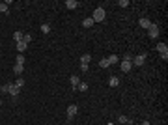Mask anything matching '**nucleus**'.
Segmentation results:
<instances>
[{"instance_id":"obj_10","label":"nucleus","mask_w":168,"mask_h":125,"mask_svg":"<svg viewBox=\"0 0 168 125\" xmlns=\"http://www.w3.org/2000/svg\"><path fill=\"white\" fill-rule=\"evenodd\" d=\"M90 60H92V56H90V54H82V56H80V65H88Z\"/></svg>"},{"instance_id":"obj_15","label":"nucleus","mask_w":168,"mask_h":125,"mask_svg":"<svg viewBox=\"0 0 168 125\" xmlns=\"http://www.w3.org/2000/svg\"><path fill=\"white\" fill-rule=\"evenodd\" d=\"M26 47H28V45L24 43V41H19V43H17V50H21V54L26 50Z\"/></svg>"},{"instance_id":"obj_24","label":"nucleus","mask_w":168,"mask_h":125,"mask_svg":"<svg viewBox=\"0 0 168 125\" xmlns=\"http://www.w3.org/2000/svg\"><path fill=\"white\" fill-rule=\"evenodd\" d=\"M13 73H15V75H21V73H22V65H19V63H17V65L13 67Z\"/></svg>"},{"instance_id":"obj_27","label":"nucleus","mask_w":168,"mask_h":125,"mask_svg":"<svg viewBox=\"0 0 168 125\" xmlns=\"http://www.w3.org/2000/svg\"><path fill=\"white\" fill-rule=\"evenodd\" d=\"M129 6V0H119V8H127Z\"/></svg>"},{"instance_id":"obj_4","label":"nucleus","mask_w":168,"mask_h":125,"mask_svg":"<svg viewBox=\"0 0 168 125\" xmlns=\"http://www.w3.org/2000/svg\"><path fill=\"white\" fill-rule=\"evenodd\" d=\"M77 112H79V107L77 105H69L67 107V120H73L77 116Z\"/></svg>"},{"instance_id":"obj_5","label":"nucleus","mask_w":168,"mask_h":125,"mask_svg":"<svg viewBox=\"0 0 168 125\" xmlns=\"http://www.w3.org/2000/svg\"><path fill=\"white\" fill-rule=\"evenodd\" d=\"M148 32H150V37H151V39H155V37H159V26H157L155 22H151V26L148 28Z\"/></svg>"},{"instance_id":"obj_17","label":"nucleus","mask_w":168,"mask_h":125,"mask_svg":"<svg viewBox=\"0 0 168 125\" xmlns=\"http://www.w3.org/2000/svg\"><path fill=\"white\" fill-rule=\"evenodd\" d=\"M99 67H103V69H106V67H110V63H108V58H103L101 62H99Z\"/></svg>"},{"instance_id":"obj_3","label":"nucleus","mask_w":168,"mask_h":125,"mask_svg":"<svg viewBox=\"0 0 168 125\" xmlns=\"http://www.w3.org/2000/svg\"><path fill=\"white\" fill-rule=\"evenodd\" d=\"M146 56H148V52H140L138 56H135L133 58V65H144V62H146Z\"/></svg>"},{"instance_id":"obj_25","label":"nucleus","mask_w":168,"mask_h":125,"mask_svg":"<svg viewBox=\"0 0 168 125\" xmlns=\"http://www.w3.org/2000/svg\"><path fill=\"white\" fill-rule=\"evenodd\" d=\"M118 120H119V123H131V120H129L127 116H119Z\"/></svg>"},{"instance_id":"obj_9","label":"nucleus","mask_w":168,"mask_h":125,"mask_svg":"<svg viewBox=\"0 0 168 125\" xmlns=\"http://www.w3.org/2000/svg\"><path fill=\"white\" fill-rule=\"evenodd\" d=\"M69 82H71V88H73V90H77V86L80 84V79H79L77 75H73V77L69 79Z\"/></svg>"},{"instance_id":"obj_19","label":"nucleus","mask_w":168,"mask_h":125,"mask_svg":"<svg viewBox=\"0 0 168 125\" xmlns=\"http://www.w3.org/2000/svg\"><path fill=\"white\" fill-rule=\"evenodd\" d=\"M41 32H43V34H49V32H51V24H47V22L41 24Z\"/></svg>"},{"instance_id":"obj_23","label":"nucleus","mask_w":168,"mask_h":125,"mask_svg":"<svg viewBox=\"0 0 168 125\" xmlns=\"http://www.w3.org/2000/svg\"><path fill=\"white\" fill-rule=\"evenodd\" d=\"M22 41H24L26 45H30V41H32V36H30V34H24V36H22Z\"/></svg>"},{"instance_id":"obj_26","label":"nucleus","mask_w":168,"mask_h":125,"mask_svg":"<svg viewBox=\"0 0 168 125\" xmlns=\"http://www.w3.org/2000/svg\"><path fill=\"white\" fill-rule=\"evenodd\" d=\"M17 63H19V65L24 63V56H22V54H19V56H17Z\"/></svg>"},{"instance_id":"obj_28","label":"nucleus","mask_w":168,"mask_h":125,"mask_svg":"<svg viewBox=\"0 0 168 125\" xmlns=\"http://www.w3.org/2000/svg\"><path fill=\"white\" fill-rule=\"evenodd\" d=\"M123 60H129V62H133V54H131V52H127V54L123 56Z\"/></svg>"},{"instance_id":"obj_11","label":"nucleus","mask_w":168,"mask_h":125,"mask_svg":"<svg viewBox=\"0 0 168 125\" xmlns=\"http://www.w3.org/2000/svg\"><path fill=\"white\" fill-rule=\"evenodd\" d=\"M82 26H84V28H92V26H93V19H92V17H86V19L82 21Z\"/></svg>"},{"instance_id":"obj_13","label":"nucleus","mask_w":168,"mask_h":125,"mask_svg":"<svg viewBox=\"0 0 168 125\" xmlns=\"http://www.w3.org/2000/svg\"><path fill=\"white\" fill-rule=\"evenodd\" d=\"M9 90H11V82H6V84H2L0 92H2V94H9Z\"/></svg>"},{"instance_id":"obj_14","label":"nucleus","mask_w":168,"mask_h":125,"mask_svg":"<svg viewBox=\"0 0 168 125\" xmlns=\"http://www.w3.org/2000/svg\"><path fill=\"white\" fill-rule=\"evenodd\" d=\"M108 84H110L112 88H116V86L119 84V79H118V77H110V79H108Z\"/></svg>"},{"instance_id":"obj_7","label":"nucleus","mask_w":168,"mask_h":125,"mask_svg":"<svg viewBox=\"0 0 168 125\" xmlns=\"http://www.w3.org/2000/svg\"><path fill=\"white\" fill-rule=\"evenodd\" d=\"M19 92H21V88H17L15 84H11V90H9V95H11V99H17V95H19Z\"/></svg>"},{"instance_id":"obj_21","label":"nucleus","mask_w":168,"mask_h":125,"mask_svg":"<svg viewBox=\"0 0 168 125\" xmlns=\"http://www.w3.org/2000/svg\"><path fill=\"white\" fill-rule=\"evenodd\" d=\"M77 90H80V92H86V90H88V84H86V82H80V84L77 86Z\"/></svg>"},{"instance_id":"obj_18","label":"nucleus","mask_w":168,"mask_h":125,"mask_svg":"<svg viewBox=\"0 0 168 125\" xmlns=\"http://www.w3.org/2000/svg\"><path fill=\"white\" fill-rule=\"evenodd\" d=\"M118 62H119V58L116 54H110V56H108V63H118Z\"/></svg>"},{"instance_id":"obj_1","label":"nucleus","mask_w":168,"mask_h":125,"mask_svg":"<svg viewBox=\"0 0 168 125\" xmlns=\"http://www.w3.org/2000/svg\"><path fill=\"white\" fill-rule=\"evenodd\" d=\"M92 19H93V22H103L105 21V8H97L93 11Z\"/></svg>"},{"instance_id":"obj_2","label":"nucleus","mask_w":168,"mask_h":125,"mask_svg":"<svg viewBox=\"0 0 168 125\" xmlns=\"http://www.w3.org/2000/svg\"><path fill=\"white\" fill-rule=\"evenodd\" d=\"M157 50H159L161 58L166 62V60H168V45L166 43H157Z\"/></svg>"},{"instance_id":"obj_22","label":"nucleus","mask_w":168,"mask_h":125,"mask_svg":"<svg viewBox=\"0 0 168 125\" xmlns=\"http://www.w3.org/2000/svg\"><path fill=\"white\" fill-rule=\"evenodd\" d=\"M15 86H17V88H22V86H24V79H21V77H19L17 80H15Z\"/></svg>"},{"instance_id":"obj_20","label":"nucleus","mask_w":168,"mask_h":125,"mask_svg":"<svg viewBox=\"0 0 168 125\" xmlns=\"http://www.w3.org/2000/svg\"><path fill=\"white\" fill-rule=\"evenodd\" d=\"M0 13H8V4L6 2H0Z\"/></svg>"},{"instance_id":"obj_6","label":"nucleus","mask_w":168,"mask_h":125,"mask_svg":"<svg viewBox=\"0 0 168 125\" xmlns=\"http://www.w3.org/2000/svg\"><path fill=\"white\" fill-rule=\"evenodd\" d=\"M119 67H121V71H123V73H129V71H131V67H133V62H129V60H123V62L119 63Z\"/></svg>"},{"instance_id":"obj_12","label":"nucleus","mask_w":168,"mask_h":125,"mask_svg":"<svg viewBox=\"0 0 168 125\" xmlns=\"http://www.w3.org/2000/svg\"><path fill=\"white\" fill-rule=\"evenodd\" d=\"M66 6H67L69 9H77V8H79V2H77V0H67Z\"/></svg>"},{"instance_id":"obj_16","label":"nucleus","mask_w":168,"mask_h":125,"mask_svg":"<svg viewBox=\"0 0 168 125\" xmlns=\"http://www.w3.org/2000/svg\"><path fill=\"white\" fill-rule=\"evenodd\" d=\"M22 36H24V34H22V32H15L13 34V39H15V43H19V41H22Z\"/></svg>"},{"instance_id":"obj_29","label":"nucleus","mask_w":168,"mask_h":125,"mask_svg":"<svg viewBox=\"0 0 168 125\" xmlns=\"http://www.w3.org/2000/svg\"><path fill=\"white\" fill-rule=\"evenodd\" d=\"M142 125H150V121H144V123H142Z\"/></svg>"},{"instance_id":"obj_8","label":"nucleus","mask_w":168,"mask_h":125,"mask_svg":"<svg viewBox=\"0 0 168 125\" xmlns=\"http://www.w3.org/2000/svg\"><path fill=\"white\" fill-rule=\"evenodd\" d=\"M138 24H140L142 28H146V30H148V28L151 26V21H150V19H146V17H142L140 21H138Z\"/></svg>"},{"instance_id":"obj_30","label":"nucleus","mask_w":168,"mask_h":125,"mask_svg":"<svg viewBox=\"0 0 168 125\" xmlns=\"http://www.w3.org/2000/svg\"><path fill=\"white\" fill-rule=\"evenodd\" d=\"M0 105H2V99H0Z\"/></svg>"}]
</instances>
